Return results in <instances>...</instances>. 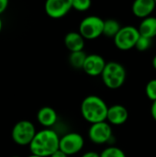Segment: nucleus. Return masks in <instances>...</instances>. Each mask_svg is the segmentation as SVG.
Masks as SVG:
<instances>
[{
    "instance_id": "15",
    "label": "nucleus",
    "mask_w": 156,
    "mask_h": 157,
    "mask_svg": "<svg viewBox=\"0 0 156 157\" xmlns=\"http://www.w3.org/2000/svg\"><path fill=\"white\" fill-rule=\"evenodd\" d=\"M140 35L153 40L156 36V17H148L142 20L138 28Z\"/></svg>"
},
{
    "instance_id": "21",
    "label": "nucleus",
    "mask_w": 156,
    "mask_h": 157,
    "mask_svg": "<svg viewBox=\"0 0 156 157\" xmlns=\"http://www.w3.org/2000/svg\"><path fill=\"white\" fill-rule=\"evenodd\" d=\"M73 1V8L77 11L85 12L91 7V1L90 0H72Z\"/></svg>"
},
{
    "instance_id": "3",
    "label": "nucleus",
    "mask_w": 156,
    "mask_h": 157,
    "mask_svg": "<svg viewBox=\"0 0 156 157\" xmlns=\"http://www.w3.org/2000/svg\"><path fill=\"white\" fill-rule=\"evenodd\" d=\"M101 77L104 85L108 88L118 89L124 85L127 72L121 63L118 62H108L105 66Z\"/></svg>"
},
{
    "instance_id": "19",
    "label": "nucleus",
    "mask_w": 156,
    "mask_h": 157,
    "mask_svg": "<svg viewBox=\"0 0 156 157\" xmlns=\"http://www.w3.org/2000/svg\"><path fill=\"white\" fill-rule=\"evenodd\" d=\"M145 94L153 102L156 101V79L150 80L145 86Z\"/></svg>"
},
{
    "instance_id": "29",
    "label": "nucleus",
    "mask_w": 156,
    "mask_h": 157,
    "mask_svg": "<svg viewBox=\"0 0 156 157\" xmlns=\"http://www.w3.org/2000/svg\"><path fill=\"white\" fill-rule=\"evenodd\" d=\"M11 157H20V156H17V155H14V156H11Z\"/></svg>"
},
{
    "instance_id": "24",
    "label": "nucleus",
    "mask_w": 156,
    "mask_h": 157,
    "mask_svg": "<svg viewBox=\"0 0 156 157\" xmlns=\"http://www.w3.org/2000/svg\"><path fill=\"white\" fill-rule=\"evenodd\" d=\"M151 115L153 117V119L156 121V101L153 102L152 107H151Z\"/></svg>"
},
{
    "instance_id": "11",
    "label": "nucleus",
    "mask_w": 156,
    "mask_h": 157,
    "mask_svg": "<svg viewBox=\"0 0 156 157\" xmlns=\"http://www.w3.org/2000/svg\"><path fill=\"white\" fill-rule=\"evenodd\" d=\"M128 118L129 112L124 106L120 104H116L111 107H108L107 121L109 124L116 126L122 125L127 121Z\"/></svg>"
},
{
    "instance_id": "30",
    "label": "nucleus",
    "mask_w": 156,
    "mask_h": 157,
    "mask_svg": "<svg viewBox=\"0 0 156 157\" xmlns=\"http://www.w3.org/2000/svg\"><path fill=\"white\" fill-rule=\"evenodd\" d=\"M155 4H156V0H155Z\"/></svg>"
},
{
    "instance_id": "17",
    "label": "nucleus",
    "mask_w": 156,
    "mask_h": 157,
    "mask_svg": "<svg viewBox=\"0 0 156 157\" xmlns=\"http://www.w3.org/2000/svg\"><path fill=\"white\" fill-rule=\"evenodd\" d=\"M86 57L87 54L84 51L71 52L69 55V63L74 69H83Z\"/></svg>"
},
{
    "instance_id": "26",
    "label": "nucleus",
    "mask_w": 156,
    "mask_h": 157,
    "mask_svg": "<svg viewBox=\"0 0 156 157\" xmlns=\"http://www.w3.org/2000/svg\"><path fill=\"white\" fill-rule=\"evenodd\" d=\"M152 64H153V67L156 70V54L154 55V57L153 58V61H152Z\"/></svg>"
},
{
    "instance_id": "2",
    "label": "nucleus",
    "mask_w": 156,
    "mask_h": 157,
    "mask_svg": "<svg viewBox=\"0 0 156 157\" xmlns=\"http://www.w3.org/2000/svg\"><path fill=\"white\" fill-rule=\"evenodd\" d=\"M80 109L83 118L90 124L107 121L108 107L98 96L89 95L86 97L81 103Z\"/></svg>"
},
{
    "instance_id": "10",
    "label": "nucleus",
    "mask_w": 156,
    "mask_h": 157,
    "mask_svg": "<svg viewBox=\"0 0 156 157\" xmlns=\"http://www.w3.org/2000/svg\"><path fill=\"white\" fill-rule=\"evenodd\" d=\"M107 63L105 59L96 53L87 55L83 70L89 76H99L102 75Z\"/></svg>"
},
{
    "instance_id": "22",
    "label": "nucleus",
    "mask_w": 156,
    "mask_h": 157,
    "mask_svg": "<svg viewBox=\"0 0 156 157\" xmlns=\"http://www.w3.org/2000/svg\"><path fill=\"white\" fill-rule=\"evenodd\" d=\"M8 6V1L7 0H0V14H2Z\"/></svg>"
},
{
    "instance_id": "23",
    "label": "nucleus",
    "mask_w": 156,
    "mask_h": 157,
    "mask_svg": "<svg viewBox=\"0 0 156 157\" xmlns=\"http://www.w3.org/2000/svg\"><path fill=\"white\" fill-rule=\"evenodd\" d=\"M81 157H100V154L94 152V151H89L85 153Z\"/></svg>"
},
{
    "instance_id": "9",
    "label": "nucleus",
    "mask_w": 156,
    "mask_h": 157,
    "mask_svg": "<svg viewBox=\"0 0 156 157\" xmlns=\"http://www.w3.org/2000/svg\"><path fill=\"white\" fill-rule=\"evenodd\" d=\"M45 12L51 18H61L73 8L72 0H48L45 3Z\"/></svg>"
},
{
    "instance_id": "1",
    "label": "nucleus",
    "mask_w": 156,
    "mask_h": 157,
    "mask_svg": "<svg viewBox=\"0 0 156 157\" xmlns=\"http://www.w3.org/2000/svg\"><path fill=\"white\" fill-rule=\"evenodd\" d=\"M60 137L51 129H43L38 132L29 144L31 155L41 157H51L59 150Z\"/></svg>"
},
{
    "instance_id": "14",
    "label": "nucleus",
    "mask_w": 156,
    "mask_h": 157,
    "mask_svg": "<svg viewBox=\"0 0 156 157\" xmlns=\"http://www.w3.org/2000/svg\"><path fill=\"white\" fill-rule=\"evenodd\" d=\"M64 45L71 52H81L85 47V39L79 32L71 31L68 32L64 37Z\"/></svg>"
},
{
    "instance_id": "18",
    "label": "nucleus",
    "mask_w": 156,
    "mask_h": 157,
    "mask_svg": "<svg viewBox=\"0 0 156 157\" xmlns=\"http://www.w3.org/2000/svg\"><path fill=\"white\" fill-rule=\"evenodd\" d=\"M100 157H127L125 153L119 147L116 146H110L105 148L101 154Z\"/></svg>"
},
{
    "instance_id": "16",
    "label": "nucleus",
    "mask_w": 156,
    "mask_h": 157,
    "mask_svg": "<svg viewBox=\"0 0 156 157\" xmlns=\"http://www.w3.org/2000/svg\"><path fill=\"white\" fill-rule=\"evenodd\" d=\"M121 26L120 22L116 19H107L104 21V29H103V35L107 38L114 39L116 35L120 30Z\"/></svg>"
},
{
    "instance_id": "4",
    "label": "nucleus",
    "mask_w": 156,
    "mask_h": 157,
    "mask_svg": "<svg viewBox=\"0 0 156 157\" xmlns=\"http://www.w3.org/2000/svg\"><path fill=\"white\" fill-rule=\"evenodd\" d=\"M104 21L97 16H88L83 18L79 24L78 32L85 40H93L103 35Z\"/></svg>"
},
{
    "instance_id": "28",
    "label": "nucleus",
    "mask_w": 156,
    "mask_h": 157,
    "mask_svg": "<svg viewBox=\"0 0 156 157\" xmlns=\"http://www.w3.org/2000/svg\"><path fill=\"white\" fill-rule=\"evenodd\" d=\"M28 157H41V156H38V155H30Z\"/></svg>"
},
{
    "instance_id": "12",
    "label": "nucleus",
    "mask_w": 156,
    "mask_h": 157,
    "mask_svg": "<svg viewBox=\"0 0 156 157\" xmlns=\"http://www.w3.org/2000/svg\"><path fill=\"white\" fill-rule=\"evenodd\" d=\"M155 6L154 0H136L132 4L131 10L135 17L144 19L151 17V14L155 9Z\"/></svg>"
},
{
    "instance_id": "13",
    "label": "nucleus",
    "mask_w": 156,
    "mask_h": 157,
    "mask_svg": "<svg viewBox=\"0 0 156 157\" xmlns=\"http://www.w3.org/2000/svg\"><path fill=\"white\" fill-rule=\"evenodd\" d=\"M58 116L56 111L51 107H43L39 109L37 113V120L40 125H42L45 129H51L56 121Z\"/></svg>"
},
{
    "instance_id": "27",
    "label": "nucleus",
    "mask_w": 156,
    "mask_h": 157,
    "mask_svg": "<svg viewBox=\"0 0 156 157\" xmlns=\"http://www.w3.org/2000/svg\"><path fill=\"white\" fill-rule=\"evenodd\" d=\"M2 28H3V22H2V19H1V17H0V32H1V30H2Z\"/></svg>"
},
{
    "instance_id": "25",
    "label": "nucleus",
    "mask_w": 156,
    "mask_h": 157,
    "mask_svg": "<svg viewBox=\"0 0 156 157\" xmlns=\"http://www.w3.org/2000/svg\"><path fill=\"white\" fill-rule=\"evenodd\" d=\"M51 157H68V155H65L63 151H61V150L59 149L58 151H56V152H55Z\"/></svg>"
},
{
    "instance_id": "5",
    "label": "nucleus",
    "mask_w": 156,
    "mask_h": 157,
    "mask_svg": "<svg viewBox=\"0 0 156 157\" xmlns=\"http://www.w3.org/2000/svg\"><path fill=\"white\" fill-rule=\"evenodd\" d=\"M36 128L29 121H20L17 122L11 132L13 141L18 145H29L36 135Z\"/></svg>"
},
{
    "instance_id": "7",
    "label": "nucleus",
    "mask_w": 156,
    "mask_h": 157,
    "mask_svg": "<svg viewBox=\"0 0 156 157\" xmlns=\"http://www.w3.org/2000/svg\"><path fill=\"white\" fill-rule=\"evenodd\" d=\"M85 140L78 132H68L60 138L59 149L68 156L78 154L84 147Z\"/></svg>"
},
{
    "instance_id": "8",
    "label": "nucleus",
    "mask_w": 156,
    "mask_h": 157,
    "mask_svg": "<svg viewBox=\"0 0 156 157\" xmlns=\"http://www.w3.org/2000/svg\"><path fill=\"white\" fill-rule=\"evenodd\" d=\"M88 137L96 144H105L111 140L112 128L107 121L91 124L88 130Z\"/></svg>"
},
{
    "instance_id": "20",
    "label": "nucleus",
    "mask_w": 156,
    "mask_h": 157,
    "mask_svg": "<svg viewBox=\"0 0 156 157\" xmlns=\"http://www.w3.org/2000/svg\"><path fill=\"white\" fill-rule=\"evenodd\" d=\"M152 46V40L148 39L146 37L143 36H140V38L137 40L136 46L135 48L139 51V52H145L147 50H149Z\"/></svg>"
},
{
    "instance_id": "6",
    "label": "nucleus",
    "mask_w": 156,
    "mask_h": 157,
    "mask_svg": "<svg viewBox=\"0 0 156 157\" xmlns=\"http://www.w3.org/2000/svg\"><path fill=\"white\" fill-rule=\"evenodd\" d=\"M139 29L133 26L121 27L119 33L113 39L115 46L120 51H129L135 48L138 39L140 38Z\"/></svg>"
}]
</instances>
